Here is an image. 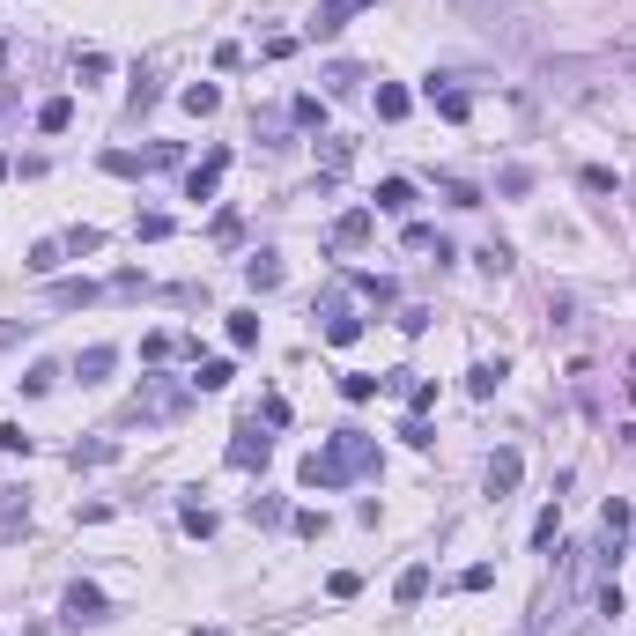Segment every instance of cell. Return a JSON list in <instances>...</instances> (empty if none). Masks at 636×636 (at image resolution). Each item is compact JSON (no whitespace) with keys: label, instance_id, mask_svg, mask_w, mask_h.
<instances>
[{"label":"cell","instance_id":"48","mask_svg":"<svg viewBox=\"0 0 636 636\" xmlns=\"http://www.w3.org/2000/svg\"><path fill=\"white\" fill-rule=\"evenodd\" d=\"M8 171H15V163H8V156H0V178H8Z\"/></svg>","mask_w":636,"mask_h":636},{"label":"cell","instance_id":"20","mask_svg":"<svg viewBox=\"0 0 636 636\" xmlns=\"http://www.w3.org/2000/svg\"><path fill=\"white\" fill-rule=\"evenodd\" d=\"M15 526H30V496L23 489H0V533H15Z\"/></svg>","mask_w":636,"mask_h":636},{"label":"cell","instance_id":"15","mask_svg":"<svg viewBox=\"0 0 636 636\" xmlns=\"http://www.w3.org/2000/svg\"><path fill=\"white\" fill-rule=\"evenodd\" d=\"M97 282H52V311H82V304H97Z\"/></svg>","mask_w":636,"mask_h":636},{"label":"cell","instance_id":"36","mask_svg":"<svg viewBox=\"0 0 636 636\" xmlns=\"http://www.w3.org/2000/svg\"><path fill=\"white\" fill-rule=\"evenodd\" d=\"M252 526H282V496H252Z\"/></svg>","mask_w":636,"mask_h":636},{"label":"cell","instance_id":"22","mask_svg":"<svg viewBox=\"0 0 636 636\" xmlns=\"http://www.w3.org/2000/svg\"><path fill=\"white\" fill-rule=\"evenodd\" d=\"M119 459V437H89V444H74V466H111Z\"/></svg>","mask_w":636,"mask_h":636},{"label":"cell","instance_id":"34","mask_svg":"<svg viewBox=\"0 0 636 636\" xmlns=\"http://www.w3.org/2000/svg\"><path fill=\"white\" fill-rule=\"evenodd\" d=\"M474 259H481V274H511V245H496V237H489Z\"/></svg>","mask_w":636,"mask_h":636},{"label":"cell","instance_id":"33","mask_svg":"<svg viewBox=\"0 0 636 636\" xmlns=\"http://www.w3.org/2000/svg\"><path fill=\"white\" fill-rule=\"evenodd\" d=\"M289 119H296V126H326V97H296Z\"/></svg>","mask_w":636,"mask_h":636},{"label":"cell","instance_id":"39","mask_svg":"<svg viewBox=\"0 0 636 636\" xmlns=\"http://www.w3.org/2000/svg\"><path fill=\"white\" fill-rule=\"evenodd\" d=\"M355 289H363L370 304H392V282H385V274H355Z\"/></svg>","mask_w":636,"mask_h":636},{"label":"cell","instance_id":"41","mask_svg":"<svg viewBox=\"0 0 636 636\" xmlns=\"http://www.w3.org/2000/svg\"><path fill=\"white\" fill-rule=\"evenodd\" d=\"M341 392H348V400H370V392H378V378H370V370H348Z\"/></svg>","mask_w":636,"mask_h":636},{"label":"cell","instance_id":"5","mask_svg":"<svg viewBox=\"0 0 636 636\" xmlns=\"http://www.w3.org/2000/svg\"><path fill=\"white\" fill-rule=\"evenodd\" d=\"M518 474H526V459H518L511 444H503V452H489V466H481V489H489V496L503 503V496L518 489Z\"/></svg>","mask_w":636,"mask_h":636},{"label":"cell","instance_id":"46","mask_svg":"<svg viewBox=\"0 0 636 636\" xmlns=\"http://www.w3.org/2000/svg\"><path fill=\"white\" fill-rule=\"evenodd\" d=\"M614 74H629V82H636V45H614Z\"/></svg>","mask_w":636,"mask_h":636},{"label":"cell","instance_id":"32","mask_svg":"<svg viewBox=\"0 0 636 636\" xmlns=\"http://www.w3.org/2000/svg\"><path fill=\"white\" fill-rule=\"evenodd\" d=\"M178 526L193 533V540H208V533H215V511H200V503H185V511H178Z\"/></svg>","mask_w":636,"mask_h":636},{"label":"cell","instance_id":"27","mask_svg":"<svg viewBox=\"0 0 636 636\" xmlns=\"http://www.w3.org/2000/svg\"><path fill=\"white\" fill-rule=\"evenodd\" d=\"M60 259H67V245H60V237H37V245H30V274H52Z\"/></svg>","mask_w":636,"mask_h":636},{"label":"cell","instance_id":"13","mask_svg":"<svg viewBox=\"0 0 636 636\" xmlns=\"http://www.w3.org/2000/svg\"><path fill=\"white\" fill-rule=\"evenodd\" d=\"M629 526H636V511H629L622 496H614L607 511H600V548H622V540H629Z\"/></svg>","mask_w":636,"mask_h":636},{"label":"cell","instance_id":"47","mask_svg":"<svg viewBox=\"0 0 636 636\" xmlns=\"http://www.w3.org/2000/svg\"><path fill=\"white\" fill-rule=\"evenodd\" d=\"M193 636H230V629H193Z\"/></svg>","mask_w":636,"mask_h":636},{"label":"cell","instance_id":"38","mask_svg":"<svg viewBox=\"0 0 636 636\" xmlns=\"http://www.w3.org/2000/svg\"><path fill=\"white\" fill-rule=\"evenodd\" d=\"M326 592H333V600H355V592H363V577H355V570H333Z\"/></svg>","mask_w":636,"mask_h":636},{"label":"cell","instance_id":"3","mask_svg":"<svg viewBox=\"0 0 636 636\" xmlns=\"http://www.w3.org/2000/svg\"><path fill=\"white\" fill-rule=\"evenodd\" d=\"M267 452H274V437H267L259 422H237V429H230V466H237V474L267 466Z\"/></svg>","mask_w":636,"mask_h":636},{"label":"cell","instance_id":"29","mask_svg":"<svg viewBox=\"0 0 636 636\" xmlns=\"http://www.w3.org/2000/svg\"><path fill=\"white\" fill-rule=\"evenodd\" d=\"M60 245H67L74 259H82V252H104V230H89V222H74V230L60 237Z\"/></svg>","mask_w":636,"mask_h":636},{"label":"cell","instance_id":"12","mask_svg":"<svg viewBox=\"0 0 636 636\" xmlns=\"http://www.w3.org/2000/svg\"><path fill=\"white\" fill-rule=\"evenodd\" d=\"M378 215H415V185L407 178H378V200H370Z\"/></svg>","mask_w":636,"mask_h":636},{"label":"cell","instance_id":"25","mask_svg":"<svg viewBox=\"0 0 636 636\" xmlns=\"http://www.w3.org/2000/svg\"><path fill=\"white\" fill-rule=\"evenodd\" d=\"M422 592H429V563H415V570H400V585H392V600H400V607H415Z\"/></svg>","mask_w":636,"mask_h":636},{"label":"cell","instance_id":"24","mask_svg":"<svg viewBox=\"0 0 636 636\" xmlns=\"http://www.w3.org/2000/svg\"><path fill=\"white\" fill-rule=\"evenodd\" d=\"M178 104L193 111V119H208V111H222V89H215V82H193V89H185Z\"/></svg>","mask_w":636,"mask_h":636},{"label":"cell","instance_id":"17","mask_svg":"<svg viewBox=\"0 0 636 636\" xmlns=\"http://www.w3.org/2000/svg\"><path fill=\"white\" fill-rule=\"evenodd\" d=\"M230 378H237V370L222 363V355H208V363H193V378H185V385H193V392H222Z\"/></svg>","mask_w":636,"mask_h":636},{"label":"cell","instance_id":"28","mask_svg":"<svg viewBox=\"0 0 636 636\" xmlns=\"http://www.w3.org/2000/svg\"><path fill=\"white\" fill-rule=\"evenodd\" d=\"M230 348H259V311H230Z\"/></svg>","mask_w":636,"mask_h":636},{"label":"cell","instance_id":"10","mask_svg":"<svg viewBox=\"0 0 636 636\" xmlns=\"http://www.w3.org/2000/svg\"><path fill=\"white\" fill-rule=\"evenodd\" d=\"M326 341L333 348H355V341H363V318H355L341 296H326Z\"/></svg>","mask_w":636,"mask_h":636},{"label":"cell","instance_id":"40","mask_svg":"<svg viewBox=\"0 0 636 636\" xmlns=\"http://www.w3.org/2000/svg\"><path fill=\"white\" fill-rule=\"evenodd\" d=\"M141 355H148V363H163V355H178V333H148V341H141Z\"/></svg>","mask_w":636,"mask_h":636},{"label":"cell","instance_id":"43","mask_svg":"<svg viewBox=\"0 0 636 636\" xmlns=\"http://www.w3.org/2000/svg\"><path fill=\"white\" fill-rule=\"evenodd\" d=\"M355 82H363V74H355V67H326V89H333V97H348Z\"/></svg>","mask_w":636,"mask_h":636},{"label":"cell","instance_id":"44","mask_svg":"<svg viewBox=\"0 0 636 636\" xmlns=\"http://www.w3.org/2000/svg\"><path fill=\"white\" fill-rule=\"evenodd\" d=\"M134 237H171V215H156V208H148V215L134 222Z\"/></svg>","mask_w":636,"mask_h":636},{"label":"cell","instance_id":"7","mask_svg":"<svg viewBox=\"0 0 636 636\" xmlns=\"http://www.w3.org/2000/svg\"><path fill=\"white\" fill-rule=\"evenodd\" d=\"M348 171H355V141L326 134V141H318V185H341Z\"/></svg>","mask_w":636,"mask_h":636},{"label":"cell","instance_id":"18","mask_svg":"<svg viewBox=\"0 0 636 636\" xmlns=\"http://www.w3.org/2000/svg\"><path fill=\"white\" fill-rule=\"evenodd\" d=\"M74 126V97H52V104H37V134H67Z\"/></svg>","mask_w":636,"mask_h":636},{"label":"cell","instance_id":"4","mask_svg":"<svg viewBox=\"0 0 636 636\" xmlns=\"http://www.w3.org/2000/svg\"><path fill=\"white\" fill-rule=\"evenodd\" d=\"M104 585H67V600H60V622L67 629H89V622H104Z\"/></svg>","mask_w":636,"mask_h":636},{"label":"cell","instance_id":"23","mask_svg":"<svg viewBox=\"0 0 636 636\" xmlns=\"http://www.w3.org/2000/svg\"><path fill=\"white\" fill-rule=\"evenodd\" d=\"M407 252H422V259L437 252V267H444V259H452V245H444V237L429 230V222H415V230H407Z\"/></svg>","mask_w":636,"mask_h":636},{"label":"cell","instance_id":"26","mask_svg":"<svg viewBox=\"0 0 636 636\" xmlns=\"http://www.w3.org/2000/svg\"><path fill=\"white\" fill-rule=\"evenodd\" d=\"M555 540H563V511H555V503H548V511H540V518H533V548H540V555H548V548H555Z\"/></svg>","mask_w":636,"mask_h":636},{"label":"cell","instance_id":"37","mask_svg":"<svg viewBox=\"0 0 636 636\" xmlns=\"http://www.w3.org/2000/svg\"><path fill=\"white\" fill-rule=\"evenodd\" d=\"M259 422H267V429L289 422V400H282V392H267V400H259Z\"/></svg>","mask_w":636,"mask_h":636},{"label":"cell","instance_id":"6","mask_svg":"<svg viewBox=\"0 0 636 636\" xmlns=\"http://www.w3.org/2000/svg\"><path fill=\"white\" fill-rule=\"evenodd\" d=\"M222 171H230V148H208V163H193V171H185V200H215Z\"/></svg>","mask_w":636,"mask_h":636},{"label":"cell","instance_id":"1","mask_svg":"<svg viewBox=\"0 0 636 636\" xmlns=\"http://www.w3.org/2000/svg\"><path fill=\"white\" fill-rule=\"evenodd\" d=\"M363 474H378V437H363V429H333L304 459V489H348Z\"/></svg>","mask_w":636,"mask_h":636},{"label":"cell","instance_id":"11","mask_svg":"<svg viewBox=\"0 0 636 636\" xmlns=\"http://www.w3.org/2000/svg\"><path fill=\"white\" fill-rule=\"evenodd\" d=\"M111 370H119V348H111V341H97V348H82V355H74V378H82V385L111 378Z\"/></svg>","mask_w":636,"mask_h":636},{"label":"cell","instance_id":"49","mask_svg":"<svg viewBox=\"0 0 636 636\" xmlns=\"http://www.w3.org/2000/svg\"><path fill=\"white\" fill-rule=\"evenodd\" d=\"M0 67H8V45H0Z\"/></svg>","mask_w":636,"mask_h":636},{"label":"cell","instance_id":"35","mask_svg":"<svg viewBox=\"0 0 636 636\" xmlns=\"http://www.w3.org/2000/svg\"><path fill=\"white\" fill-rule=\"evenodd\" d=\"M52 385H60V370H52V363H30L23 370V392H52Z\"/></svg>","mask_w":636,"mask_h":636},{"label":"cell","instance_id":"16","mask_svg":"<svg viewBox=\"0 0 636 636\" xmlns=\"http://www.w3.org/2000/svg\"><path fill=\"white\" fill-rule=\"evenodd\" d=\"M407 111H415V97H407L400 82H378V119H385V126H400Z\"/></svg>","mask_w":636,"mask_h":636},{"label":"cell","instance_id":"8","mask_svg":"<svg viewBox=\"0 0 636 636\" xmlns=\"http://www.w3.org/2000/svg\"><path fill=\"white\" fill-rule=\"evenodd\" d=\"M363 8H378V0H318L311 37H341V30H348V15H363Z\"/></svg>","mask_w":636,"mask_h":636},{"label":"cell","instance_id":"30","mask_svg":"<svg viewBox=\"0 0 636 636\" xmlns=\"http://www.w3.org/2000/svg\"><path fill=\"white\" fill-rule=\"evenodd\" d=\"M437 193H444V200H452V208H481V185H466V178H444V185H437Z\"/></svg>","mask_w":636,"mask_h":636},{"label":"cell","instance_id":"21","mask_svg":"<svg viewBox=\"0 0 636 636\" xmlns=\"http://www.w3.org/2000/svg\"><path fill=\"white\" fill-rule=\"evenodd\" d=\"M245 282L252 289H274V282H282V259H274V252H252L245 259Z\"/></svg>","mask_w":636,"mask_h":636},{"label":"cell","instance_id":"45","mask_svg":"<svg viewBox=\"0 0 636 636\" xmlns=\"http://www.w3.org/2000/svg\"><path fill=\"white\" fill-rule=\"evenodd\" d=\"M0 452H30V429H23V422H8V429H0Z\"/></svg>","mask_w":636,"mask_h":636},{"label":"cell","instance_id":"31","mask_svg":"<svg viewBox=\"0 0 636 636\" xmlns=\"http://www.w3.org/2000/svg\"><path fill=\"white\" fill-rule=\"evenodd\" d=\"M74 74H89V82H104V74H111V52H97V45H89V52H74Z\"/></svg>","mask_w":636,"mask_h":636},{"label":"cell","instance_id":"19","mask_svg":"<svg viewBox=\"0 0 636 636\" xmlns=\"http://www.w3.org/2000/svg\"><path fill=\"white\" fill-rule=\"evenodd\" d=\"M503 370H511L503 355H496V363H474V370H466V392H474V400H489V392L503 385Z\"/></svg>","mask_w":636,"mask_h":636},{"label":"cell","instance_id":"14","mask_svg":"<svg viewBox=\"0 0 636 636\" xmlns=\"http://www.w3.org/2000/svg\"><path fill=\"white\" fill-rule=\"evenodd\" d=\"M429 104H437V119H452V126L466 119V111H474V97H466V89H452V82H444V89L429 82Z\"/></svg>","mask_w":636,"mask_h":636},{"label":"cell","instance_id":"42","mask_svg":"<svg viewBox=\"0 0 636 636\" xmlns=\"http://www.w3.org/2000/svg\"><path fill=\"white\" fill-rule=\"evenodd\" d=\"M407 407H415V415H429V407H437V378H415V392H407Z\"/></svg>","mask_w":636,"mask_h":636},{"label":"cell","instance_id":"2","mask_svg":"<svg viewBox=\"0 0 636 636\" xmlns=\"http://www.w3.org/2000/svg\"><path fill=\"white\" fill-rule=\"evenodd\" d=\"M178 163V141H156V148H104V171L111 178H148V171H171Z\"/></svg>","mask_w":636,"mask_h":636},{"label":"cell","instance_id":"9","mask_svg":"<svg viewBox=\"0 0 636 636\" xmlns=\"http://www.w3.org/2000/svg\"><path fill=\"white\" fill-rule=\"evenodd\" d=\"M370 230H378V208H348L341 222H333V245L355 252V245H370Z\"/></svg>","mask_w":636,"mask_h":636}]
</instances>
